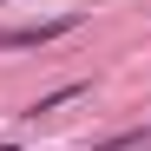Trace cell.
<instances>
[{"label":"cell","mask_w":151,"mask_h":151,"mask_svg":"<svg viewBox=\"0 0 151 151\" xmlns=\"http://www.w3.org/2000/svg\"><path fill=\"white\" fill-rule=\"evenodd\" d=\"M0 151H13V145H0Z\"/></svg>","instance_id":"obj_3"},{"label":"cell","mask_w":151,"mask_h":151,"mask_svg":"<svg viewBox=\"0 0 151 151\" xmlns=\"http://www.w3.org/2000/svg\"><path fill=\"white\" fill-rule=\"evenodd\" d=\"M79 27V13H59V20H40V27H0V53H20V46H46Z\"/></svg>","instance_id":"obj_1"},{"label":"cell","mask_w":151,"mask_h":151,"mask_svg":"<svg viewBox=\"0 0 151 151\" xmlns=\"http://www.w3.org/2000/svg\"><path fill=\"white\" fill-rule=\"evenodd\" d=\"M145 145H151V125H132V132H118V138L92 145V151H145Z\"/></svg>","instance_id":"obj_2"}]
</instances>
